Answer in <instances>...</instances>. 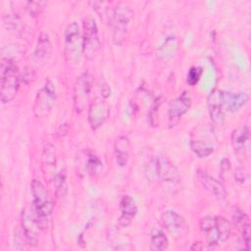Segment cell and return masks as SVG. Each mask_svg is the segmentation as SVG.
Segmentation results:
<instances>
[{
    "mask_svg": "<svg viewBox=\"0 0 251 251\" xmlns=\"http://www.w3.org/2000/svg\"><path fill=\"white\" fill-rule=\"evenodd\" d=\"M1 87L0 98L2 103L11 102L17 95L21 82V74L14 59L1 57L0 63Z\"/></svg>",
    "mask_w": 251,
    "mask_h": 251,
    "instance_id": "cell-1",
    "label": "cell"
},
{
    "mask_svg": "<svg viewBox=\"0 0 251 251\" xmlns=\"http://www.w3.org/2000/svg\"><path fill=\"white\" fill-rule=\"evenodd\" d=\"M30 191L32 195L31 212L40 227L42 229L47 228L53 208L48 191L38 179H33L31 181Z\"/></svg>",
    "mask_w": 251,
    "mask_h": 251,
    "instance_id": "cell-2",
    "label": "cell"
},
{
    "mask_svg": "<svg viewBox=\"0 0 251 251\" xmlns=\"http://www.w3.org/2000/svg\"><path fill=\"white\" fill-rule=\"evenodd\" d=\"M200 228L210 246L227 240L231 233L230 223L222 216H207L200 220Z\"/></svg>",
    "mask_w": 251,
    "mask_h": 251,
    "instance_id": "cell-3",
    "label": "cell"
},
{
    "mask_svg": "<svg viewBox=\"0 0 251 251\" xmlns=\"http://www.w3.org/2000/svg\"><path fill=\"white\" fill-rule=\"evenodd\" d=\"M64 54L66 62L72 67H77L83 55V40L80 28L75 22L68 25L64 33Z\"/></svg>",
    "mask_w": 251,
    "mask_h": 251,
    "instance_id": "cell-4",
    "label": "cell"
},
{
    "mask_svg": "<svg viewBox=\"0 0 251 251\" xmlns=\"http://www.w3.org/2000/svg\"><path fill=\"white\" fill-rule=\"evenodd\" d=\"M217 145V136L214 128L209 125L196 126L190 134V148L200 158L211 155Z\"/></svg>",
    "mask_w": 251,
    "mask_h": 251,
    "instance_id": "cell-5",
    "label": "cell"
},
{
    "mask_svg": "<svg viewBox=\"0 0 251 251\" xmlns=\"http://www.w3.org/2000/svg\"><path fill=\"white\" fill-rule=\"evenodd\" d=\"M150 175L165 187H176L179 182V174L172 161L164 156L158 155L154 157L149 166Z\"/></svg>",
    "mask_w": 251,
    "mask_h": 251,
    "instance_id": "cell-6",
    "label": "cell"
},
{
    "mask_svg": "<svg viewBox=\"0 0 251 251\" xmlns=\"http://www.w3.org/2000/svg\"><path fill=\"white\" fill-rule=\"evenodd\" d=\"M249 100V95L244 92L232 93L225 90L214 89L207 98V105L221 108L224 112H238Z\"/></svg>",
    "mask_w": 251,
    "mask_h": 251,
    "instance_id": "cell-7",
    "label": "cell"
},
{
    "mask_svg": "<svg viewBox=\"0 0 251 251\" xmlns=\"http://www.w3.org/2000/svg\"><path fill=\"white\" fill-rule=\"evenodd\" d=\"M132 17V10L125 3H118L113 9L110 17V25L113 42L116 45H121L125 41Z\"/></svg>",
    "mask_w": 251,
    "mask_h": 251,
    "instance_id": "cell-8",
    "label": "cell"
},
{
    "mask_svg": "<svg viewBox=\"0 0 251 251\" xmlns=\"http://www.w3.org/2000/svg\"><path fill=\"white\" fill-rule=\"evenodd\" d=\"M82 27L83 55L87 60H93L98 55L101 48V43L98 35V28L95 20L90 17L85 19Z\"/></svg>",
    "mask_w": 251,
    "mask_h": 251,
    "instance_id": "cell-9",
    "label": "cell"
},
{
    "mask_svg": "<svg viewBox=\"0 0 251 251\" xmlns=\"http://www.w3.org/2000/svg\"><path fill=\"white\" fill-rule=\"evenodd\" d=\"M93 85V76L89 72L82 73L74 85V108L76 113H81L89 101Z\"/></svg>",
    "mask_w": 251,
    "mask_h": 251,
    "instance_id": "cell-10",
    "label": "cell"
},
{
    "mask_svg": "<svg viewBox=\"0 0 251 251\" xmlns=\"http://www.w3.org/2000/svg\"><path fill=\"white\" fill-rule=\"evenodd\" d=\"M56 100V89L51 80L46 81L45 85L37 92L34 104L33 113L35 117L42 118L48 115Z\"/></svg>",
    "mask_w": 251,
    "mask_h": 251,
    "instance_id": "cell-11",
    "label": "cell"
},
{
    "mask_svg": "<svg viewBox=\"0 0 251 251\" xmlns=\"http://www.w3.org/2000/svg\"><path fill=\"white\" fill-rule=\"evenodd\" d=\"M191 106V97L188 91H183L178 97L174 99L168 108V125L170 127L175 126L180 118L188 111Z\"/></svg>",
    "mask_w": 251,
    "mask_h": 251,
    "instance_id": "cell-12",
    "label": "cell"
},
{
    "mask_svg": "<svg viewBox=\"0 0 251 251\" xmlns=\"http://www.w3.org/2000/svg\"><path fill=\"white\" fill-rule=\"evenodd\" d=\"M110 106L103 97H96L88 107V123L93 129L99 128L109 118Z\"/></svg>",
    "mask_w": 251,
    "mask_h": 251,
    "instance_id": "cell-13",
    "label": "cell"
},
{
    "mask_svg": "<svg viewBox=\"0 0 251 251\" xmlns=\"http://www.w3.org/2000/svg\"><path fill=\"white\" fill-rule=\"evenodd\" d=\"M22 226L25 238L28 245L36 246L39 239V232L42 229L35 220L32 212L23 210L22 212Z\"/></svg>",
    "mask_w": 251,
    "mask_h": 251,
    "instance_id": "cell-14",
    "label": "cell"
},
{
    "mask_svg": "<svg viewBox=\"0 0 251 251\" xmlns=\"http://www.w3.org/2000/svg\"><path fill=\"white\" fill-rule=\"evenodd\" d=\"M197 177L202 185L218 200H225L226 198V190L224 184L210 176L206 171L199 169L197 170Z\"/></svg>",
    "mask_w": 251,
    "mask_h": 251,
    "instance_id": "cell-15",
    "label": "cell"
},
{
    "mask_svg": "<svg viewBox=\"0 0 251 251\" xmlns=\"http://www.w3.org/2000/svg\"><path fill=\"white\" fill-rule=\"evenodd\" d=\"M231 145L238 155H246L250 145V128L243 125L231 132Z\"/></svg>",
    "mask_w": 251,
    "mask_h": 251,
    "instance_id": "cell-16",
    "label": "cell"
},
{
    "mask_svg": "<svg viewBox=\"0 0 251 251\" xmlns=\"http://www.w3.org/2000/svg\"><path fill=\"white\" fill-rule=\"evenodd\" d=\"M164 227L171 233H179L185 228V221L182 216L174 210H167L161 216Z\"/></svg>",
    "mask_w": 251,
    "mask_h": 251,
    "instance_id": "cell-17",
    "label": "cell"
},
{
    "mask_svg": "<svg viewBox=\"0 0 251 251\" xmlns=\"http://www.w3.org/2000/svg\"><path fill=\"white\" fill-rule=\"evenodd\" d=\"M121 215L119 218V224L122 226H127L137 213V206L133 198L129 195H125L120 202Z\"/></svg>",
    "mask_w": 251,
    "mask_h": 251,
    "instance_id": "cell-18",
    "label": "cell"
},
{
    "mask_svg": "<svg viewBox=\"0 0 251 251\" xmlns=\"http://www.w3.org/2000/svg\"><path fill=\"white\" fill-rule=\"evenodd\" d=\"M57 163L56 148L52 144L45 145L42 152V170L47 179H53Z\"/></svg>",
    "mask_w": 251,
    "mask_h": 251,
    "instance_id": "cell-19",
    "label": "cell"
},
{
    "mask_svg": "<svg viewBox=\"0 0 251 251\" xmlns=\"http://www.w3.org/2000/svg\"><path fill=\"white\" fill-rule=\"evenodd\" d=\"M233 221L237 229L241 234L245 248L249 249L250 248V222H249L248 216L240 210H235L233 213Z\"/></svg>",
    "mask_w": 251,
    "mask_h": 251,
    "instance_id": "cell-20",
    "label": "cell"
},
{
    "mask_svg": "<svg viewBox=\"0 0 251 251\" xmlns=\"http://www.w3.org/2000/svg\"><path fill=\"white\" fill-rule=\"evenodd\" d=\"M129 149H130V142L128 137L126 135L119 136L114 144V151L116 162L120 167H125L127 164L128 157H129Z\"/></svg>",
    "mask_w": 251,
    "mask_h": 251,
    "instance_id": "cell-21",
    "label": "cell"
},
{
    "mask_svg": "<svg viewBox=\"0 0 251 251\" xmlns=\"http://www.w3.org/2000/svg\"><path fill=\"white\" fill-rule=\"evenodd\" d=\"M52 52V44L50 42L48 34L42 32L37 40V44L34 50V57L36 60H45L47 59Z\"/></svg>",
    "mask_w": 251,
    "mask_h": 251,
    "instance_id": "cell-22",
    "label": "cell"
},
{
    "mask_svg": "<svg viewBox=\"0 0 251 251\" xmlns=\"http://www.w3.org/2000/svg\"><path fill=\"white\" fill-rule=\"evenodd\" d=\"M169 246V240L165 232L159 227H153L150 232V249L152 251H163Z\"/></svg>",
    "mask_w": 251,
    "mask_h": 251,
    "instance_id": "cell-23",
    "label": "cell"
},
{
    "mask_svg": "<svg viewBox=\"0 0 251 251\" xmlns=\"http://www.w3.org/2000/svg\"><path fill=\"white\" fill-rule=\"evenodd\" d=\"M55 194L57 197H64L67 193V171L61 170L53 177Z\"/></svg>",
    "mask_w": 251,
    "mask_h": 251,
    "instance_id": "cell-24",
    "label": "cell"
},
{
    "mask_svg": "<svg viewBox=\"0 0 251 251\" xmlns=\"http://www.w3.org/2000/svg\"><path fill=\"white\" fill-rule=\"evenodd\" d=\"M103 168L101 160L94 154L90 153L86 160V170L90 176H97Z\"/></svg>",
    "mask_w": 251,
    "mask_h": 251,
    "instance_id": "cell-25",
    "label": "cell"
},
{
    "mask_svg": "<svg viewBox=\"0 0 251 251\" xmlns=\"http://www.w3.org/2000/svg\"><path fill=\"white\" fill-rule=\"evenodd\" d=\"M202 75V68L198 66L191 67L186 75V82L189 85H195Z\"/></svg>",
    "mask_w": 251,
    "mask_h": 251,
    "instance_id": "cell-26",
    "label": "cell"
},
{
    "mask_svg": "<svg viewBox=\"0 0 251 251\" xmlns=\"http://www.w3.org/2000/svg\"><path fill=\"white\" fill-rule=\"evenodd\" d=\"M230 162L228 159H223L222 162H221V166H220V169H221V176L222 178L224 179L225 178V175H227L230 171Z\"/></svg>",
    "mask_w": 251,
    "mask_h": 251,
    "instance_id": "cell-27",
    "label": "cell"
},
{
    "mask_svg": "<svg viewBox=\"0 0 251 251\" xmlns=\"http://www.w3.org/2000/svg\"><path fill=\"white\" fill-rule=\"evenodd\" d=\"M235 177L237 179V181L243 182L245 180V174L243 172V168H238L235 172Z\"/></svg>",
    "mask_w": 251,
    "mask_h": 251,
    "instance_id": "cell-28",
    "label": "cell"
},
{
    "mask_svg": "<svg viewBox=\"0 0 251 251\" xmlns=\"http://www.w3.org/2000/svg\"><path fill=\"white\" fill-rule=\"evenodd\" d=\"M66 126H67V125H61V126H60V127H59V129H58V131H57L58 135H64V134H66V133H67L68 128L64 129V127H65Z\"/></svg>",
    "mask_w": 251,
    "mask_h": 251,
    "instance_id": "cell-29",
    "label": "cell"
},
{
    "mask_svg": "<svg viewBox=\"0 0 251 251\" xmlns=\"http://www.w3.org/2000/svg\"><path fill=\"white\" fill-rule=\"evenodd\" d=\"M198 243H199V242H195V243L190 247V249H197V250L202 249V246H201V245H200V246H198Z\"/></svg>",
    "mask_w": 251,
    "mask_h": 251,
    "instance_id": "cell-30",
    "label": "cell"
}]
</instances>
